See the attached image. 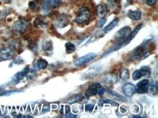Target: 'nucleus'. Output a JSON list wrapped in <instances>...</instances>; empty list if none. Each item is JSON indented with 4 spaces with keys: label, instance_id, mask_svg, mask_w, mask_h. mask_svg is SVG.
Masks as SVG:
<instances>
[{
    "label": "nucleus",
    "instance_id": "obj_1",
    "mask_svg": "<svg viewBox=\"0 0 158 118\" xmlns=\"http://www.w3.org/2000/svg\"><path fill=\"white\" fill-rule=\"evenodd\" d=\"M41 11L43 14H47L52 8H57L61 4V0H44Z\"/></svg>",
    "mask_w": 158,
    "mask_h": 118
},
{
    "label": "nucleus",
    "instance_id": "obj_2",
    "mask_svg": "<svg viewBox=\"0 0 158 118\" xmlns=\"http://www.w3.org/2000/svg\"><path fill=\"white\" fill-rule=\"evenodd\" d=\"M96 57V54L94 53V52H90V53L85 54L84 56H82V57H80L76 59L74 61V65L76 67H81L82 65H84L92 62Z\"/></svg>",
    "mask_w": 158,
    "mask_h": 118
},
{
    "label": "nucleus",
    "instance_id": "obj_3",
    "mask_svg": "<svg viewBox=\"0 0 158 118\" xmlns=\"http://www.w3.org/2000/svg\"><path fill=\"white\" fill-rule=\"evenodd\" d=\"M90 17V12L87 7H83L80 8L79 11L78 15L76 16L75 22L78 24H82V23H85L89 20Z\"/></svg>",
    "mask_w": 158,
    "mask_h": 118
},
{
    "label": "nucleus",
    "instance_id": "obj_4",
    "mask_svg": "<svg viewBox=\"0 0 158 118\" xmlns=\"http://www.w3.org/2000/svg\"><path fill=\"white\" fill-rule=\"evenodd\" d=\"M29 26V22L24 19H20L12 25V30L19 33H24L28 30Z\"/></svg>",
    "mask_w": 158,
    "mask_h": 118
},
{
    "label": "nucleus",
    "instance_id": "obj_5",
    "mask_svg": "<svg viewBox=\"0 0 158 118\" xmlns=\"http://www.w3.org/2000/svg\"><path fill=\"white\" fill-rule=\"evenodd\" d=\"M131 28L128 26H126V27L122 28L120 30H119L116 33L115 36V39L116 40L117 42H119V41H123L127 39L128 36H129L130 33H131Z\"/></svg>",
    "mask_w": 158,
    "mask_h": 118
},
{
    "label": "nucleus",
    "instance_id": "obj_6",
    "mask_svg": "<svg viewBox=\"0 0 158 118\" xmlns=\"http://www.w3.org/2000/svg\"><path fill=\"white\" fill-rule=\"evenodd\" d=\"M14 56V50L10 46L4 47L0 49V62L11 60Z\"/></svg>",
    "mask_w": 158,
    "mask_h": 118
},
{
    "label": "nucleus",
    "instance_id": "obj_7",
    "mask_svg": "<svg viewBox=\"0 0 158 118\" xmlns=\"http://www.w3.org/2000/svg\"><path fill=\"white\" fill-rule=\"evenodd\" d=\"M146 47H145L144 44L140 45L136 48L135 50L133 51V54L131 56V61H135V60H139L141 57H143L144 54H146Z\"/></svg>",
    "mask_w": 158,
    "mask_h": 118
},
{
    "label": "nucleus",
    "instance_id": "obj_8",
    "mask_svg": "<svg viewBox=\"0 0 158 118\" xmlns=\"http://www.w3.org/2000/svg\"><path fill=\"white\" fill-rule=\"evenodd\" d=\"M149 86V81L147 79H144L137 83L136 86V92L138 94H146L148 93V88Z\"/></svg>",
    "mask_w": 158,
    "mask_h": 118
},
{
    "label": "nucleus",
    "instance_id": "obj_9",
    "mask_svg": "<svg viewBox=\"0 0 158 118\" xmlns=\"http://www.w3.org/2000/svg\"><path fill=\"white\" fill-rule=\"evenodd\" d=\"M69 23V20L68 15H66V14H61L56 18L55 23H56V26L57 27L63 28L68 26Z\"/></svg>",
    "mask_w": 158,
    "mask_h": 118
},
{
    "label": "nucleus",
    "instance_id": "obj_10",
    "mask_svg": "<svg viewBox=\"0 0 158 118\" xmlns=\"http://www.w3.org/2000/svg\"><path fill=\"white\" fill-rule=\"evenodd\" d=\"M29 70V67L26 66V68H24L23 70H22L21 72L15 74L12 79V83H14V84H17V83H19L21 80H23V79L26 77Z\"/></svg>",
    "mask_w": 158,
    "mask_h": 118
},
{
    "label": "nucleus",
    "instance_id": "obj_11",
    "mask_svg": "<svg viewBox=\"0 0 158 118\" xmlns=\"http://www.w3.org/2000/svg\"><path fill=\"white\" fill-rule=\"evenodd\" d=\"M100 87H101V85L98 83H94L90 85V86L88 87L87 91H85V94H84L85 97L88 98L92 97V96L96 95L97 93H98V90L99 89Z\"/></svg>",
    "mask_w": 158,
    "mask_h": 118
},
{
    "label": "nucleus",
    "instance_id": "obj_12",
    "mask_svg": "<svg viewBox=\"0 0 158 118\" xmlns=\"http://www.w3.org/2000/svg\"><path fill=\"white\" fill-rule=\"evenodd\" d=\"M123 91L126 97H131L136 93V86L133 83H127L123 86Z\"/></svg>",
    "mask_w": 158,
    "mask_h": 118
},
{
    "label": "nucleus",
    "instance_id": "obj_13",
    "mask_svg": "<svg viewBox=\"0 0 158 118\" xmlns=\"http://www.w3.org/2000/svg\"><path fill=\"white\" fill-rule=\"evenodd\" d=\"M95 12H96V15L97 16H98V18H99L100 19L104 18L108 12L107 5L104 4V3L99 4L98 5H97L96 8H95Z\"/></svg>",
    "mask_w": 158,
    "mask_h": 118
},
{
    "label": "nucleus",
    "instance_id": "obj_14",
    "mask_svg": "<svg viewBox=\"0 0 158 118\" xmlns=\"http://www.w3.org/2000/svg\"><path fill=\"white\" fill-rule=\"evenodd\" d=\"M142 26H143V24H142V23H140V24L138 25L135 28H134L133 31H131V33H130L129 36H128V38H127V39L126 40V44H128V43L131 42V41H132V40L134 38H135L136 36L138 34V33L139 32V31H140L141 29Z\"/></svg>",
    "mask_w": 158,
    "mask_h": 118
},
{
    "label": "nucleus",
    "instance_id": "obj_15",
    "mask_svg": "<svg viewBox=\"0 0 158 118\" xmlns=\"http://www.w3.org/2000/svg\"><path fill=\"white\" fill-rule=\"evenodd\" d=\"M128 17L133 21H139L141 18V12L140 11H129L128 13Z\"/></svg>",
    "mask_w": 158,
    "mask_h": 118
},
{
    "label": "nucleus",
    "instance_id": "obj_16",
    "mask_svg": "<svg viewBox=\"0 0 158 118\" xmlns=\"http://www.w3.org/2000/svg\"><path fill=\"white\" fill-rule=\"evenodd\" d=\"M103 80L106 83L113 84V83H115L117 81V77L115 74H107V75L104 76Z\"/></svg>",
    "mask_w": 158,
    "mask_h": 118
},
{
    "label": "nucleus",
    "instance_id": "obj_17",
    "mask_svg": "<svg viewBox=\"0 0 158 118\" xmlns=\"http://www.w3.org/2000/svg\"><path fill=\"white\" fill-rule=\"evenodd\" d=\"M48 65V63L47 60H45V59L40 58L37 60V63H36L34 66L37 68V70H45L46 69Z\"/></svg>",
    "mask_w": 158,
    "mask_h": 118
},
{
    "label": "nucleus",
    "instance_id": "obj_18",
    "mask_svg": "<svg viewBox=\"0 0 158 118\" xmlns=\"http://www.w3.org/2000/svg\"><path fill=\"white\" fill-rule=\"evenodd\" d=\"M42 49L45 52H51L52 53L53 49L52 41H50V40H46V41H43V43H42Z\"/></svg>",
    "mask_w": 158,
    "mask_h": 118
},
{
    "label": "nucleus",
    "instance_id": "obj_19",
    "mask_svg": "<svg viewBox=\"0 0 158 118\" xmlns=\"http://www.w3.org/2000/svg\"><path fill=\"white\" fill-rule=\"evenodd\" d=\"M119 21H120L119 18H115V19H114L113 21L111 22V23H109L107 26H106V27L104 28V32L106 33L110 32L112 29L115 28L117 26V24H118V23H119Z\"/></svg>",
    "mask_w": 158,
    "mask_h": 118
},
{
    "label": "nucleus",
    "instance_id": "obj_20",
    "mask_svg": "<svg viewBox=\"0 0 158 118\" xmlns=\"http://www.w3.org/2000/svg\"><path fill=\"white\" fill-rule=\"evenodd\" d=\"M33 23H34V27L37 28H45L48 26V25L44 22L43 20H42L40 18H36Z\"/></svg>",
    "mask_w": 158,
    "mask_h": 118
},
{
    "label": "nucleus",
    "instance_id": "obj_21",
    "mask_svg": "<svg viewBox=\"0 0 158 118\" xmlns=\"http://www.w3.org/2000/svg\"><path fill=\"white\" fill-rule=\"evenodd\" d=\"M106 91H107L108 94H110L112 97L115 98V99H118V100L121 101V102H126L127 101V99H126V98H125L124 97H123V96H121L120 94H119L118 93L115 92V91H112V90L109 89V88H107V89H106Z\"/></svg>",
    "mask_w": 158,
    "mask_h": 118
},
{
    "label": "nucleus",
    "instance_id": "obj_22",
    "mask_svg": "<svg viewBox=\"0 0 158 118\" xmlns=\"http://www.w3.org/2000/svg\"><path fill=\"white\" fill-rule=\"evenodd\" d=\"M139 71H140L141 77H149V76L150 75V74H151V70H150V68L147 66L141 67V68H140V70H139Z\"/></svg>",
    "mask_w": 158,
    "mask_h": 118
},
{
    "label": "nucleus",
    "instance_id": "obj_23",
    "mask_svg": "<svg viewBox=\"0 0 158 118\" xmlns=\"http://www.w3.org/2000/svg\"><path fill=\"white\" fill-rule=\"evenodd\" d=\"M129 76L130 73L128 69H127V68H123V69H121L120 73V77L122 80H127L129 78Z\"/></svg>",
    "mask_w": 158,
    "mask_h": 118
},
{
    "label": "nucleus",
    "instance_id": "obj_24",
    "mask_svg": "<svg viewBox=\"0 0 158 118\" xmlns=\"http://www.w3.org/2000/svg\"><path fill=\"white\" fill-rule=\"evenodd\" d=\"M65 47L67 54H71L73 53V52H74L75 50H76L75 45L71 42H67L65 44Z\"/></svg>",
    "mask_w": 158,
    "mask_h": 118
},
{
    "label": "nucleus",
    "instance_id": "obj_25",
    "mask_svg": "<svg viewBox=\"0 0 158 118\" xmlns=\"http://www.w3.org/2000/svg\"><path fill=\"white\" fill-rule=\"evenodd\" d=\"M148 93H149L151 95L155 96L157 94V82H156L155 85L153 83L151 86H149Z\"/></svg>",
    "mask_w": 158,
    "mask_h": 118
},
{
    "label": "nucleus",
    "instance_id": "obj_26",
    "mask_svg": "<svg viewBox=\"0 0 158 118\" xmlns=\"http://www.w3.org/2000/svg\"><path fill=\"white\" fill-rule=\"evenodd\" d=\"M80 98H81L80 94H76V95H74V97L69 98V99L67 100V102H68L69 104H74L76 103V102H79Z\"/></svg>",
    "mask_w": 158,
    "mask_h": 118
},
{
    "label": "nucleus",
    "instance_id": "obj_27",
    "mask_svg": "<svg viewBox=\"0 0 158 118\" xmlns=\"http://www.w3.org/2000/svg\"><path fill=\"white\" fill-rule=\"evenodd\" d=\"M132 77L134 80H138L140 78H141L142 77H141V75L139 70H135L133 73Z\"/></svg>",
    "mask_w": 158,
    "mask_h": 118
},
{
    "label": "nucleus",
    "instance_id": "obj_28",
    "mask_svg": "<svg viewBox=\"0 0 158 118\" xmlns=\"http://www.w3.org/2000/svg\"><path fill=\"white\" fill-rule=\"evenodd\" d=\"M95 105L93 104H86L85 106H84V109H85V111L87 112H92L94 109Z\"/></svg>",
    "mask_w": 158,
    "mask_h": 118
},
{
    "label": "nucleus",
    "instance_id": "obj_29",
    "mask_svg": "<svg viewBox=\"0 0 158 118\" xmlns=\"http://www.w3.org/2000/svg\"><path fill=\"white\" fill-rule=\"evenodd\" d=\"M106 20L105 19V18H101V19L100 20L98 23H97V26H98V28H102L103 26H104V24L106 23Z\"/></svg>",
    "mask_w": 158,
    "mask_h": 118
},
{
    "label": "nucleus",
    "instance_id": "obj_30",
    "mask_svg": "<svg viewBox=\"0 0 158 118\" xmlns=\"http://www.w3.org/2000/svg\"><path fill=\"white\" fill-rule=\"evenodd\" d=\"M104 104H111L112 106H115V107L118 106V104H117V103H115V102L111 101V100H108V99H105V100H104Z\"/></svg>",
    "mask_w": 158,
    "mask_h": 118
},
{
    "label": "nucleus",
    "instance_id": "obj_31",
    "mask_svg": "<svg viewBox=\"0 0 158 118\" xmlns=\"http://www.w3.org/2000/svg\"><path fill=\"white\" fill-rule=\"evenodd\" d=\"M156 1H157V0H145V3H146L148 6H153L154 4H155Z\"/></svg>",
    "mask_w": 158,
    "mask_h": 118
},
{
    "label": "nucleus",
    "instance_id": "obj_32",
    "mask_svg": "<svg viewBox=\"0 0 158 118\" xmlns=\"http://www.w3.org/2000/svg\"><path fill=\"white\" fill-rule=\"evenodd\" d=\"M108 3H109V5L111 7H114L117 4V0H107Z\"/></svg>",
    "mask_w": 158,
    "mask_h": 118
},
{
    "label": "nucleus",
    "instance_id": "obj_33",
    "mask_svg": "<svg viewBox=\"0 0 158 118\" xmlns=\"http://www.w3.org/2000/svg\"><path fill=\"white\" fill-rule=\"evenodd\" d=\"M105 93V88H102V87H100L99 89L98 90V93H97V94H98V95H103V94Z\"/></svg>",
    "mask_w": 158,
    "mask_h": 118
},
{
    "label": "nucleus",
    "instance_id": "obj_34",
    "mask_svg": "<svg viewBox=\"0 0 158 118\" xmlns=\"http://www.w3.org/2000/svg\"><path fill=\"white\" fill-rule=\"evenodd\" d=\"M29 8L31 9V10H34L36 7V4L34 3V1H30V2L29 3Z\"/></svg>",
    "mask_w": 158,
    "mask_h": 118
},
{
    "label": "nucleus",
    "instance_id": "obj_35",
    "mask_svg": "<svg viewBox=\"0 0 158 118\" xmlns=\"http://www.w3.org/2000/svg\"><path fill=\"white\" fill-rule=\"evenodd\" d=\"M49 109H50L49 105H45L43 107V110H42V112H46L49 111Z\"/></svg>",
    "mask_w": 158,
    "mask_h": 118
},
{
    "label": "nucleus",
    "instance_id": "obj_36",
    "mask_svg": "<svg viewBox=\"0 0 158 118\" xmlns=\"http://www.w3.org/2000/svg\"><path fill=\"white\" fill-rule=\"evenodd\" d=\"M65 111H66V114H69V113H70V108L68 106V105H66V106H65Z\"/></svg>",
    "mask_w": 158,
    "mask_h": 118
},
{
    "label": "nucleus",
    "instance_id": "obj_37",
    "mask_svg": "<svg viewBox=\"0 0 158 118\" xmlns=\"http://www.w3.org/2000/svg\"><path fill=\"white\" fill-rule=\"evenodd\" d=\"M103 104H104V100L101 99V100L99 101V102H98V105H99V106H101V107H102Z\"/></svg>",
    "mask_w": 158,
    "mask_h": 118
},
{
    "label": "nucleus",
    "instance_id": "obj_38",
    "mask_svg": "<svg viewBox=\"0 0 158 118\" xmlns=\"http://www.w3.org/2000/svg\"><path fill=\"white\" fill-rule=\"evenodd\" d=\"M133 117H138V118H141V117H140V116H136V115H133Z\"/></svg>",
    "mask_w": 158,
    "mask_h": 118
},
{
    "label": "nucleus",
    "instance_id": "obj_39",
    "mask_svg": "<svg viewBox=\"0 0 158 118\" xmlns=\"http://www.w3.org/2000/svg\"><path fill=\"white\" fill-rule=\"evenodd\" d=\"M36 1H37V2H41V1H43L44 0H35Z\"/></svg>",
    "mask_w": 158,
    "mask_h": 118
},
{
    "label": "nucleus",
    "instance_id": "obj_40",
    "mask_svg": "<svg viewBox=\"0 0 158 118\" xmlns=\"http://www.w3.org/2000/svg\"><path fill=\"white\" fill-rule=\"evenodd\" d=\"M138 1H140V0H138Z\"/></svg>",
    "mask_w": 158,
    "mask_h": 118
}]
</instances>
